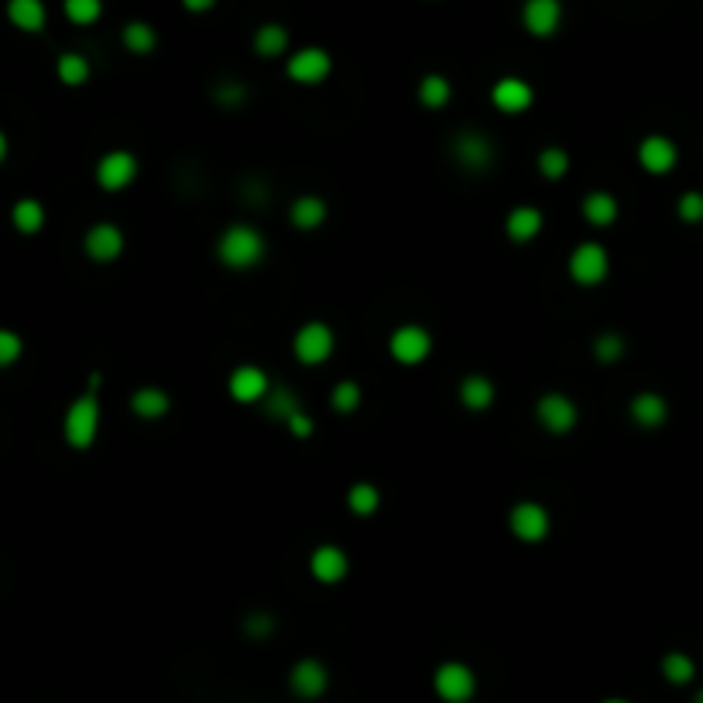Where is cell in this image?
<instances>
[{
    "label": "cell",
    "mask_w": 703,
    "mask_h": 703,
    "mask_svg": "<svg viewBox=\"0 0 703 703\" xmlns=\"http://www.w3.org/2000/svg\"><path fill=\"white\" fill-rule=\"evenodd\" d=\"M265 254H268L265 237H261V230L251 227V223H230V227L220 234V241H217L220 265L230 268V271L258 268L261 261H265Z\"/></svg>",
    "instance_id": "6da1fadb"
},
{
    "label": "cell",
    "mask_w": 703,
    "mask_h": 703,
    "mask_svg": "<svg viewBox=\"0 0 703 703\" xmlns=\"http://www.w3.org/2000/svg\"><path fill=\"white\" fill-rule=\"evenodd\" d=\"M62 433H66V443L73 450H90L97 443V433H100V405H97V395L86 391L83 398H76L66 412V422H62Z\"/></svg>",
    "instance_id": "7a4b0ae2"
},
{
    "label": "cell",
    "mask_w": 703,
    "mask_h": 703,
    "mask_svg": "<svg viewBox=\"0 0 703 703\" xmlns=\"http://www.w3.org/2000/svg\"><path fill=\"white\" fill-rule=\"evenodd\" d=\"M292 350H295V361L306 364V367H316L323 361H330L333 350H337V333L330 330L326 323H302L292 337Z\"/></svg>",
    "instance_id": "3957f363"
},
{
    "label": "cell",
    "mask_w": 703,
    "mask_h": 703,
    "mask_svg": "<svg viewBox=\"0 0 703 703\" xmlns=\"http://www.w3.org/2000/svg\"><path fill=\"white\" fill-rule=\"evenodd\" d=\"M566 268H570V278L577 285H587V289H594V285H601L607 278V271H611V254H607L604 244L597 241H583L573 247L570 261H566Z\"/></svg>",
    "instance_id": "277c9868"
},
{
    "label": "cell",
    "mask_w": 703,
    "mask_h": 703,
    "mask_svg": "<svg viewBox=\"0 0 703 703\" xmlns=\"http://www.w3.org/2000/svg\"><path fill=\"white\" fill-rule=\"evenodd\" d=\"M388 354L405 367L422 364L429 354H433V333H429L426 326H419V323H402L398 330H391Z\"/></svg>",
    "instance_id": "5b68a950"
},
{
    "label": "cell",
    "mask_w": 703,
    "mask_h": 703,
    "mask_svg": "<svg viewBox=\"0 0 703 703\" xmlns=\"http://www.w3.org/2000/svg\"><path fill=\"white\" fill-rule=\"evenodd\" d=\"M138 172H141L138 155H131V151H124V148L107 151L97 162V186L107 189V193H124V189L138 179Z\"/></svg>",
    "instance_id": "8992f818"
},
{
    "label": "cell",
    "mask_w": 703,
    "mask_h": 703,
    "mask_svg": "<svg viewBox=\"0 0 703 703\" xmlns=\"http://www.w3.org/2000/svg\"><path fill=\"white\" fill-rule=\"evenodd\" d=\"M535 419H539V426L546 429V433L566 436L577 426L580 412H577V405H573V398H566L563 391H549V395H542L539 405H535Z\"/></svg>",
    "instance_id": "52a82bcc"
},
{
    "label": "cell",
    "mask_w": 703,
    "mask_h": 703,
    "mask_svg": "<svg viewBox=\"0 0 703 703\" xmlns=\"http://www.w3.org/2000/svg\"><path fill=\"white\" fill-rule=\"evenodd\" d=\"M433 686L446 703H467L477 693L474 669L463 666V662H443V666L436 669Z\"/></svg>",
    "instance_id": "ba28073f"
},
{
    "label": "cell",
    "mask_w": 703,
    "mask_h": 703,
    "mask_svg": "<svg viewBox=\"0 0 703 703\" xmlns=\"http://www.w3.org/2000/svg\"><path fill=\"white\" fill-rule=\"evenodd\" d=\"M508 525H511V535H515L518 542H529V546H535V542H542L549 535V511L539 505V501H522V505H515L511 508V515H508Z\"/></svg>",
    "instance_id": "9c48e42d"
},
{
    "label": "cell",
    "mask_w": 703,
    "mask_h": 703,
    "mask_svg": "<svg viewBox=\"0 0 703 703\" xmlns=\"http://www.w3.org/2000/svg\"><path fill=\"white\" fill-rule=\"evenodd\" d=\"M450 151L460 169H467V172H487L494 165V145L481 131H460L457 138H453Z\"/></svg>",
    "instance_id": "30bf717a"
},
{
    "label": "cell",
    "mask_w": 703,
    "mask_h": 703,
    "mask_svg": "<svg viewBox=\"0 0 703 703\" xmlns=\"http://www.w3.org/2000/svg\"><path fill=\"white\" fill-rule=\"evenodd\" d=\"M227 391L234 402L241 405H254V402H265L268 391H271V378L265 371H261L258 364H241L230 371L227 378Z\"/></svg>",
    "instance_id": "8fae6325"
},
{
    "label": "cell",
    "mask_w": 703,
    "mask_h": 703,
    "mask_svg": "<svg viewBox=\"0 0 703 703\" xmlns=\"http://www.w3.org/2000/svg\"><path fill=\"white\" fill-rule=\"evenodd\" d=\"M333 73V59L326 49H316V45H309V49H299L289 59V79L292 83H302V86H319L326 76Z\"/></svg>",
    "instance_id": "7c38bea8"
},
{
    "label": "cell",
    "mask_w": 703,
    "mask_h": 703,
    "mask_svg": "<svg viewBox=\"0 0 703 703\" xmlns=\"http://www.w3.org/2000/svg\"><path fill=\"white\" fill-rule=\"evenodd\" d=\"M676 162H679V148L666 134H649V138H642V145H638V165L649 175L673 172Z\"/></svg>",
    "instance_id": "4fadbf2b"
},
{
    "label": "cell",
    "mask_w": 703,
    "mask_h": 703,
    "mask_svg": "<svg viewBox=\"0 0 703 703\" xmlns=\"http://www.w3.org/2000/svg\"><path fill=\"white\" fill-rule=\"evenodd\" d=\"M83 251L90 254L93 261H100V265L117 261L121 258V251H124L121 227H114V223H93V227L86 230V237H83Z\"/></svg>",
    "instance_id": "5bb4252c"
},
{
    "label": "cell",
    "mask_w": 703,
    "mask_h": 703,
    "mask_svg": "<svg viewBox=\"0 0 703 703\" xmlns=\"http://www.w3.org/2000/svg\"><path fill=\"white\" fill-rule=\"evenodd\" d=\"M559 21H563V4L559 0H525L522 4V25L535 38L556 35Z\"/></svg>",
    "instance_id": "9a60e30c"
},
{
    "label": "cell",
    "mask_w": 703,
    "mask_h": 703,
    "mask_svg": "<svg viewBox=\"0 0 703 703\" xmlns=\"http://www.w3.org/2000/svg\"><path fill=\"white\" fill-rule=\"evenodd\" d=\"M491 100H494V107H498L501 114H522V110L532 107L535 90H532V83H525V79L505 76V79H498V83L491 86Z\"/></svg>",
    "instance_id": "2e32d148"
},
{
    "label": "cell",
    "mask_w": 703,
    "mask_h": 703,
    "mask_svg": "<svg viewBox=\"0 0 703 703\" xmlns=\"http://www.w3.org/2000/svg\"><path fill=\"white\" fill-rule=\"evenodd\" d=\"M289 683H292L295 697L316 700V697H323V690L330 686V673H326V666L319 659H302V662H295L292 666Z\"/></svg>",
    "instance_id": "e0dca14e"
},
{
    "label": "cell",
    "mask_w": 703,
    "mask_h": 703,
    "mask_svg": "<svg viewBox=\"0 0 703 703\" xmlns=\"http://www.w3.org/2000/svg\"><path fill=\"white\" fill-rule=\"evenodd\" d=\"M347 570H350V559L340 546H319L313 549V556H309V573H313L319 583H340L347 577Z\"/></svg>",
    "instance_id": "ac0fdd59"
},
{
    "label": "cell",
    "mask_w": 703,
    "mask_h": 703,
    "mask_svg": "<svg viewBox=\"0 0 703 703\" xmlns=\"http://www.w3.org/2000/svg\"><path fill=\"white\" fill-rule=\"evenodd\" d=\"M628 415L635 419V426L642 429H659L669 419V405L659 391H638L628 402Z\"/></svg>",
    "instance_id": "d6986e66"
},
{
    "label": "cell",
    "mask_w": 703,
    "mask_h": 703,
    "mask_svg": "<svg viewBox=\"0 0 703 703\" xmlns=\"http://www.w3.org/2000/svg\"><path fill=\"white\" fill-rule=\"evenodd\" d=\"M457 395L467 412H487L494 405V395H498V391H494L491 378H484V374H467V378L460 381Z\"/></svg>",
    "instance_id": "ffe728a7"
},
{
    "label": "cell",
    "mask_w": 703,
    "mask_h": 703,
    "mask_svg": "<svg viewBox=\"0 0 703 703\" xmlns=\"http://www.w3.org/2000/svg\"><path fill=\"white\" fill-rule=\"evenodd\" d=\"M505 234L515 244H529L542 234V213L535 206H515L505 220Z\"/></svg>",
    "instance_id": "44dd1931"
},
{
    "label": "cell",
    "mask_w": 703,
    "mask_h": 703,
    "mask_svg": "<svg viewBox=\"0 0 703 703\" xmlns=\"http://www.w3.org/2000/svg\"><path fill=\"white\" fill-rule=\"evenodd\" d=\"M7 21H11L18 31H28V35H35V31L45 28V21H49V11H45L42 0H7Z\"/></svg>",
    "instance_id": "7402d4cb"
},
{
    "label": "cell",
    "mask_w": 703,
    "mask_h": 703,
    "mask_svg": "<svg viewBox=\"0 0 703 703\" xmlns=\"http://www.w3.org/2000/svg\"><path fill=\"white\" fill-rule=\"evenodd\" d=\"M172 409V398L169 391L162 388H138L131 395V412L138 415V419H162V415H169Z\"/></svg>",
    "instance_id": "603a6c76"
},
{
    "label": "cell",
    "mask_w": 703,
    "mask_h": 703,
    "mask_svg": "<svg viewBox=\"0 0 703 703\" xmlns=\"http://www.w3.org/2000/svg\"><path fill=\"white\" fill-rule=\"evenodd\" d=\"M618 199L611 193H604V189H597V193H587L583 196V220L594 223V227H611L614 220H618Z\"/></svg>",
    "instance_id": "cb8c5ba5"
},
{
    "label": "cell",
    "mask_w": 703,
    "mask_h": 703,
    "mask_svg": "<svg viewBox=\"0 0 703 703\" xmlns=\"http://www.w3.org/2000/svg\"><path fill=\"white\" fill-rule=\"evenodd\" d=\"M326 213L330 210H326V203L319 196H299L289 210V220H292V227H299V230H316V227H323Z\"/></svg>",
    "instance_id": "d4e9b609"
},
{
    "label": "cell",
    "mask_w": 703,
    "mask_h": 703,
    "mask_svg": "<svg viewBox=\"0 0 703 703\" xmlns=\"http://www.w3.org/2000/svg\"><path fill=\"white\" fill-rule=\"evenodd\" d=\"M419 103L426 110H443L446 103H450L453 97V86H450V79L446 76H439V73H429V76H422L419 79Z\"/></svg>",
    "instance_id": "484cf974"
},
{
    "label": "cell",
    "mask_w": 703,
    "mask_h": 703,
    "mask_svg": "<svg viewBox=\"0 0 703 703\" xmlns=\"http://www.w3.org/2000/svg\"><path fill=\"white\" fill-rule=\"evenodd\" d=\"M11 220H14V230H18V234L31 237L45 227V206L38 203V199H18L11 210Z\"/></svg>",
    "instance_id": "4316f807"
},
{
    "label": "cell",
    "mask_w": 703,
    "mask_h": 703,
    "mask_svg": "<svg viewBox=\"0 0 703 703\" xmlns=\"http://www.w3.org/2000/svg\"><path fill=\"white\" fill-rule=\"evenodd\" d=\"M55 76L66 86H83L86 79H90V62L79 52H62L59 59H55Z\"/></svg>",
    "instance_id": "83f0119b"
},
{
    "label": "cell",
    "mask_w": 703,
    "mask_h": 703,
    "mask_svg": "<svg viewBox=\"0 0 703 703\" xmlns=\"http://www.w3.org/2000/svg\"><path fill=\"white\" fill-rule=\"evenodd\" d=\"M289 49V31L282 25H261L258 35H254V52L261 55V59H275V55H282Z\"/></svg>",
    "instance_id": "f1b7e54d"
},
{
    "label": "cell",
    "mask_w": 703,
    "mask_h": 703,
    "mask_svg": "<svg viewBox=\"0 0 703 703\" xmlns=\"http://www.w3.org/2000/svg\"><path fill=\"white\" fill-rule=\"evenodd\" d=\"M347 505H350V511H354L357 518H371L374 511L381 508V491L374 484L361 481V484H354L347 491Z\"/></svg>",
    "instance_id": "f546056e"
},
{
    "label": "cell",
    "mask_w": 703,
    "mask_h": 703,
    "mask_svg": "<svg viewBox=\"0 0 703 703\" xmlns=\"http://www.w3.org/2000/svg\"><path fill=\"white\" fill-rule=\"evenodd\" d=\"M158 45V31L148 25V21H131V25L124 28V49L134 52V55H148L155 52Z\"/></svg>",
    "instance_id": "4dcf8cb0"
},
{
    "label": "cell",
    "mask_w": 703,
    "mask_h": 703,
    "mask_svg": "<svg viewBox=\"0 0 703 703\" xmlns=\"http://www.w3.org/2000/svg\"><path fill=\"white\" fill-rule=\"evenodd\" d=\"M265 405H268V415H271V419H282V422H289L295 412H302V402L295 398V391L285 388V385H275V388H271L268 398H265Z\"/></svg>",
    "instance_id": "1f68e13d"
},
{
    "label": "cell",
    "mask_w": 703,
    "mask_h": 703,
    "mask_svg": "<svg viewBox=\"0 0 703 703\" xmlns=\"http://www.w3.org/2000/svg\"><path fill=\"white\" fill-rule=\"evenodd\" d=\"M361 402H364V391L357 381H337L330 391V405L337 409L340 415H350V412H357L361 409Z\"/></svg>",
    "instance_id": "d6a6232c"
},
{
    "label": "cell",
    "mask_w": 703,
    "mask_h": 703,
    "mask_svg": "<svg viewBox=\"0 0 703 703\" xmlns=\"http://www.w3.org/2000/svg\"><path fill=\"white\" fill-rule=\"evenodd\" d=\"M62 11L73 25H97L103 14V0H66Z\"/></svg>",
    "instance_id": "836d02e7"
},
{
    "label": "cell",
    "mask_w": 703,
    "mask_h": 703,
    "mask_svg": "<svg viewBox=\"0 0 703 703\" xmlns=\"http://www.w3.org/2000/svg\"><path fill=\"white\" fill-rule=\"evenodd\" d=\"M693 659L690 655H683V652H669L666 659H662V676L669 679V683H676V686H683V683H690L693 679Z\"/></svg>",
    "instance_id": "e575fe53"
},
{
    "label": "cell",
    "mask_w": 703,
    "mask_h": 703,
    "mask_svg": "<svg viewBox=\"0 0 703 703\" xmlns=\"http://www.w3.org/2000/svg\"><path fill=\"white\" fill-rule=\"evenodd\" d=\"M539 172L546 179H563L570 172V155L563 148H542L539 151Z\"/></svg>",
    "instance_id": "d590c367"
},
{
    "label": "cell",
    "mask_w": 703,
    "mask_h": 703,
    "mask_svg": "<svg viewBox=\"0 0 703 703\" xmlns=\"http://www.w3.org/2000/svg\"><path fill=\"white\" fill-rule=\"evenodd\" d=\"M625 337L621 333H601V337L594 340V357L601 364H614V361H621L625 357Z\"/></svg>",
    "instance_id": "8d00e7d4"
},
{
    "label": "cell",
    "mask_w": 703,
    "mask_h": 703,
    "mask_svg": "<svg viewBox=\"0 0 703 703\" xmlns=\"http://www.w3.org/2000/svg\"><path fill=\"white\" fill-rule=\"evenodd\" d=\"M676 213L683 223H700L703 220V193H683L676 203Z\"/></svg>",
    "instance_id": "74e56055"
},
{
    "label": "cell",
    "mask_w": 703,
    "mask_h": 703,
    "mask_svg": "<svg viewBox=\"0 0 703 703\" xmlns=\"http://www.w3.org/2000/svg\"><path fill=\"white\" fill-rule=\"evenodd\" d=\"M21 350H25V340L18 337L14 330H0V364H14L21 357Z\"/></svg>",
    "instance_id": "f35d334b"
},
{
    "label": "cell",
    "mask_w": 703,
    "mask_h": 703,
    "mask_svg": "<svg viewBox=\"0 0 703 703\" xmlns=\"http://www.w3.org/2000/svg\"><path fill=\"white\" fill-rule=\"evenodd\" d=\"M244 631L251 638H268L271 631H275V618L265 611H254V614H247V621H244Z\"/></svg>",
    "instance_id": "ab89813d"
},
{
    "label": "cell",
    "mask_w": 703,
    "mask_h": 703,
    "mask_svg": "<svg viewBox=\"0 0 703 703\" xmlns=\"http://www.w3.org/2000/svg\"><path fill=\"white\" fill-rule=\"evenodd\" d=\"M217 100L223 107H241V103H247V90L241 83H223L217 90Z\"/></svg>",
    "instance_id": "60d3db41"
},
{
    "label": "cell",
    "mask_w": 703,
    "mask_h": 703,
    "mask_svg": "<svg viewBox=\"0 0 703 703\" xmlns=\"http://www.w3.org/2000/svg\"><path fill=\"white\" fill-rule=\"evenodd\" d=\"M285 426H289V433H292L295 439H309V436H313V429H316L313 419H309L306 412H295L292 419L285 422Z\"/></svg>",
    "instance_id": "b9f144b4"
},
{
    "label": "cell",
    "mask_w": 703,
    "mask_h": 703,
    "mask_svg": "<svg viewBox=\"0 0 703 703\" xmlns=\"http://www.w3.org/2000/svg\"><path fill=\"white\" fill-rule=\"evenodd\" d=\"M213 4H217V0H182V7H186V11H193V14L210 11Z\"/></svg>",
    "instance_id": "7bdbcfd3"
},
{
    "label": "cell",
    "mask_w": 703,
    "mask_h": 703,
    "mask_svg": "<svg viewBox=\"0 0 703 703\" xmlns=\"http://www.w3.org/2000/svg\"><path fill=\"white\" fill-rule=\"evenodd\" d=\"M604 703H628V700H604Z\"/></svg>",
    "instance_id": "ee69618b"
},
{
    "label": "cell",
    "mask_w": 703,
    "mask_h": 703,
    "mask_svg": "<svg viewBox=\"0 0 703 703\" xmlns=\"http://www.w3.org/2000/svg\"><path fill=\"white\" fill-rule=\"evenodd\" d=\"M697 703H703V690H700V693H697Z\"/></svg>",
    "instance_id": "f6af8a7d"
}]
</instances>
